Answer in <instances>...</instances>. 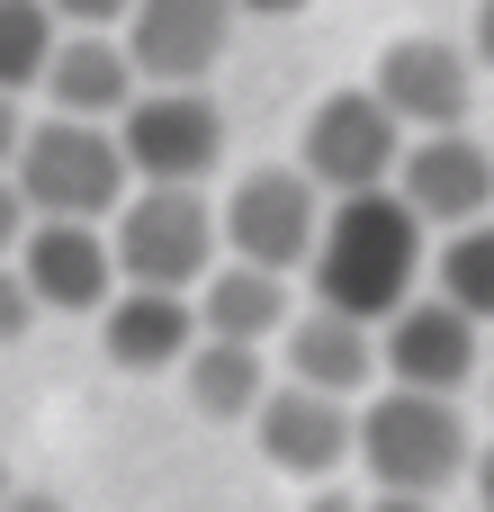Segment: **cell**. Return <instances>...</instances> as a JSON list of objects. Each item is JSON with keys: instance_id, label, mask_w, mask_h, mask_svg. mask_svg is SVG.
I'll list each match as a JSON object with an SVG mask.
<instances>
[{"instance_id": "cell-1", "label": "cell", "mask_w": 494, "mask_h": 512, "mask_svg": "<svg viewBox=\"0 0 494 512\" xmlns=\"http://www.w3.org/2000/svg\"><path fill=\"white\" fill-rule=\"evenodd\" d=\"M423 225L405 216L396 189H360V198H333L324 225H315V252H306V279H315V306L351 315V324H387L405 297H423Z\"/></svg>"}, {"instance_id": "cell-2", "label": "cell", "mask_w": 494, "mask_h": 512, "mask_svg": "<svg viewBox=\"0 0 494 512\" xmlns=\"http://www.w3.org/2000/svg\"><path fill=\"white\" fill-rule=\"evenodd\" d=\"M468 414L459 396H414V387H378L351 414V459L369 468V495H441L468 477Z\"/></svg>"}, {"instance_id": "cell-3", "label": "cell", "mask_w": 494, "mask_h": 512, "mask_svg": "<svg viewBox=\"0 0 494 512\" xmlns=\"http://www.w3.org/2000/svg\"><path fill=\"white\" fill-rule=\"evenodd\" d=\"M9 189L27 198V216H63V225H108L126 180V153L108 126L90 117H27L18 153H9Z\"/></svg>"}, {"instance_id": "cell-4", "label": "cell", "mask_w": 494, "mask_h": 512, "mask_svg": "<svg viewBox=\"0 0 494 512\" xmlns=\"http://www.w3.org/2000/svg\"><path fill=\"white\" fill-rule=\"evenodd\" d=\"M99 234H108L117 288H171V297H189L216 270V207L198 189H126Z\"/></svg>"}, {"instance_id": "cell-5", "label": "cell", "mask_w": 494, "mask_h": 512, "mask_svg": "<svg viewBox=\"0 0 494 512\" xmlns=\"http://www.w3.org/2000/svg\"><path fill=\"white\" fill-rule=\"evenodd\" d=\"M108 135L126 153V180L144 189H198L225 162V108L207 90H135L108 117Z\"/></svg>"}, {"instance_id": "cell-6", "label": "cell", "mask_w": 494, "mask_h": 512, "mask_svg": "<svg viewBox=\"0 0 494 512\" xmlns=\"http://www.w3.org/2000/svg\"><path fill=\"white\" fill-rule=\"evenodd\" d=\"M315 225H324V189H315L306 171H288V162L243 171V180L225 189V207H216V243H225V261H252V270H270V279L306 270Z\"/></svg>"}, {"instance_id": "cell-7", "label": "cell", "mask_w": 494, "mask_h": 512, "mask_svg": "<svg viewBox=\"0 0 494 512\" xmlns=\"http://www.w3.org/2000/svg\"><path fill=\"white\" fill-rule=\"evenodd\" d=\"M234 18H243L234 0H126L117 45L144 90H207V72L234 45Z\"/></svg>"}, {"instance_id": "cell-8", "label": "cell", "mask_w": 494, "mask_h": 512, "mask_svg": "<svg viewBox=\"0 0 494 512\" xmlns=\"http://www.w3.org/2000/svg\"><path fill=\"white\" fill-rule=\"evenodd\" d=\"M396 153H405V126H396L369 90H333V99H315V117H306L297 171H306L324 198H360V189H387V180H396Z\"/></svg>"}, {"instance_id": "cell-9", "label": "cell", "mask_w": 494, "mask_h": 512, "mask_svg": "<svg viewBox=\"0 0 494 512\" xmlns=\"http://www.w3.org/2000/svg\"><path fill=\"white\" fill-rule=\"evenodd\" d=\"M369 99H378L405 135H450V126H468V108H477V63H468V45H450V36H396V45L378 54V72H369Z\"/></svg>"}, {"instance_id": "cell-10", "label": "cell", "mask_w": 494, "mask_h": 512, "mask_svg": "<svg viewBox=\"0 0 494 512\" xmlns=\"http://www.w3.org/2000/svg\"><path fill=\"white\" fill-rule=\"evenodd\" d=\"M396 198H405V216L432 234H450V225H477L494 216V153L468 135V126H450V135H405V153H396V180H387Z\"/></svg>"}, {"instance_id": "cell-11", "label": "cell", "mask_w": 494, "mask_h": 512, "mask_svg": "<svg viewBox=\"0 0 494 512\" xmlns=\"http://www.w3.org/2000/svg\"><path fill=\"white\" fill-rule=\"evenodd\" d=\"M486 360V333L441 306V297H405L387 324H378V378L387 387H414V396H459Z\"/></svg>"}, {"instance_id": "cell-12", "label": "cell", "mask_w": 494, "mask_h": 512, "mask_svg": "<svg viewBox=\"0 0 494 512\" xmlns=\"http://www.w3.org/2000/svg\"><path fill=\"white\" fill-rule=\"evenodd\" d=\"M18 288L36 297V315H99L117 297V261L99 225H63V216H27L18 252H9Z\"/></svg>"}, {"instance_id": "cell-13", "label": "cell", "mask_w": 494, "mask_h": 512, "mask_svg": "<svg viewBox=\"0 0 494 512\" xmlns=\"http://www.w3.org/2000/svg\"><path fill=\"white\" fill-rule=\"evenodd\" d=\"M252 441L279 477H306V486H333L351 468V405L342 396H315V387H288L270 378V396L252 405Z\"/></svg>"}, {"instance_id": "cell-14", "label": "cell", "mask_w": 494, "mask_h": 512, "mask_svg": "<svg viewBox=\"0 0 494 512\" xmlns=\"http://www.w3.org/2000/svg\"><path fill=\"white\" fill-rule=\"evenodd\" d=\"M279 351H288V387H315L342 405H360L378 387V324H351L333 306H297L279 324Z\"/></svg>"}, {"instance_id": "cell-15", "label": "cell", "mask_w": 494, "mask_h": 512, "mask_svg": "<svg viewBox=\"0 0 494 512\" xmlns=\"http://www.w3.org/2000/svg\"><path fill=\"white\" fill-rule=\"evenodd\" d=\"M45 117H90V126H108L144 81H135V63H126V45L108 36V27H63L54 36V54H45Z\"/></svg>"}, {"instance_id": "cell-16", "label": "cell", "mask_w": 494, "mask_h": 512, "mask_svg": "<svg viewBox=\"0 0 494 512\" xmlns=\"http://www.w3.org/2000/svg\"><path fill=\"white\" fill-rule=\"evenodd\" d=\"M189 342H198V315H189V297H171V288H117V297L99 306V351H108L126 378L180 369Z\"/></svg>"}, {"instance_id": "cell-17", "label": "cell", "mask_w": 494, "mask_h": 512, "mask_svg": "<svg viewBox=\"0 0 494 512\" xmlns=\"http://www.w3.org/2000/svg\"><path fill=\"white\" fill-rule=\"evenodd\" d=\"M189 315H198L207 342H252V351H270L279 324L297 315V297H288V279H270V270H252V261H216V270L189 288Z\"/></svg>"}, {"instance_id": "cell-18", "label": "cell", "mask_w": 494, "mask_h": 512, "mask_svg": "<svg viewBox=\"0 0 494 512\" xmlns=\"http://www.w3.org/2000/svg\"><path fill=\"white\" fill-rule=\"evenodd\" d=\"M180 378H189V405L207 414V423H252V405L270 396V360L252 351V342H189V360H180Z\"/></svg>"}, {"instance_id": "cell-19", "label": "cell", "mask_w": 494, "mask_h": 512, "mask_svg": "<svg viewBox=\"0 0 494 512\" xmlns=\"http://www.w3.org/2000/svg\"><path fill=\"white\" fill-rule=\"evenodd\" d=\"M432 279H441V306H459L477 333H494V216H477V225H450V234H441Z\"/></svg>"}, {"instance_id": "cell-20", "label": "cell", "mask_w": 494, "mask_h": 512, "mask_svg": "<svg viewBox=\"0 0 494 512\" xmlns=\"http://www.w3.org/2000/svg\"><path fill=\"white\" fill-rule=\"evenodd\" d=\"M54 36H63V18H54L45 0H0V90H9V99H27V90L45 81Z\"/></svg>"}, {"instance_id": "cell-21", "label": "cell", "mask_w": 494, "mask_h": 512, "mask_svg": "<svg viewBox=\"0 0 494 512\" xmlns=\"http://www.w3.org/2000/svg\"><path fill=\"white\" fill-rule=\"evenodd\" d=\"M27 324H36V297H27V288H18V270L0 261V351H9V342H27Z\"/></svg>"}, {"instance_id": "cell-22", "label": "cell", "mask_w": 494, "mask_h": 512, "mask_svg": "<svg viewBox=\"0 0 494 512\" xmlns=\"http://www.w3.org/2000/svg\"><path fill=\"white\" fill-rule=\"evenodd\" d=\"M45 9H54L63 27H108V36H117V18H126V0H45Z\"/></svg>"}, {"instance_id": "cell-23", "label": "cell", "mask_w": 494, "mask_h": 512, "mask_svg": "<svg viewBox=\"0 0 494 512\" xmlns=\"http://www.w3.org/2000/svg\"><path fill=\"white\" fill-rule=\"evenodd\" d=\"M18 234H27V198L9 189V171H0V261L18 252Z\"/></svg>"}, {"instance_id": "cell-24", "label": "cell", "mask_w": 494, "mask_h": 512, "mask_svg": "<svg viewBox=\"0 0 494 512\" xmlns=\"http://www.w3.org/2000/svg\"><path fill=\"white\" fill-rule=\"evenodd\" d=\"M459 486H477V512H494V441L468 450V477H459Z\"/></svg>"}, {"instance_id": "cell-25", "label": "cell", "mask_w": 494, "mask_h": 512, "mask_svg": "<svg viewBox=\"0 0 494 512\" xmlns=\"http://www.w3.org/2000/svg\"><path fill=\"white\" fill-rule=\"evenodd\" d=\"M0 512H72V504H63V495H45V486H9Z\"/></svg>"}, {"instance_id": "cell-26", "label": "cell", "mask_w": 494, "mask_h": 512, "mask_svg": "<svg viewBox=\"0 0 494 512\" xmlns=\"http://www.w3.org/2000/svg\"><path fill=\"white\" fill-rule=\"evenodd\" d=\"M18 135H27V108L0 90V171H9V153H18Z\"/></svg>"}, {"instance_id": "cell-27", "label": "cell", "mask_w": 494, "mask_h": 512, "mask_svg": "<svg viewBox=\"0 0 494 512\" xmlns=\"http://www.w3.org/2000/svg\"><path fill=\"white\" fill-rule=\"evenodd\" d=\"M360 512H441V495H360Z\"/></svg>"}, {"instance_id": "cell-28", "label": "cell", "mask_w": 494, "mask_h": 512, "mask_svg": "<svg viewBox=\"0 0 494 512\" xmlns=\"http://www.w3.org/2000/svg\"><path fill=\"white\" fill-rule=\"evenodd\" d=\"M306 512H360V486L333 477V486H315V504H306Z\"/></svg>"}, {"instance_id": "cell-29", "label": "cell", "mask_w": 494, "mask_h": 512, "mask_svg": "<svg viewBox=\"0 0 494 512\" xmlns=\"http://www.w3.org/2000/svg\"><path fill=\"white\" fill-rule=\"evenodd\" d=\"M468 63H486V72H494V0H477V54H468Z\"/></svg>"}, {"instance_id": "cell-30", "label": "cell", "mask_w": 494, "mask_h": 512, "mask_svg": "<svg viewBox=\"0 0 494 512\" xmlns=\"http://www.w3.org/2000/svg\"><path fill=\"white\" fill-rule=\"evenodd\" d=\"M234 9H261V18H288V9H306V0H234Z\"/></svg>"}, {"instance_id": "cell-31", "label": "cell", "mask_w": 494, "mask_h": 512, "mask_svg": "<svg viewBox=\"0 0 494 512\" xmlns=\"http://www.w3.org/2000/svg\"><path fill=\"white\" fill-rule=\"evenodd\" d=\"M477 378H486V396H494V342H486V360H477Z\"/></svg>"}]
</instances>
